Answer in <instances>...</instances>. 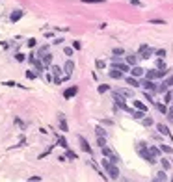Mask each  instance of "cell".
Masks as SVG:
<instances>
[{
  "mask_svg": "<svg viewBox=\"0 0 173 182\" xmlns=\"http://www.w3.org/2000/svg\"><path fill=\"white\" fill-rule=\"evenodd\" d=\"M149 23L151 24H166V20H162V19H151Z\"/></svg>",
  "mask_w": 173,
  "mask_h": 182,
  "instance_id": "7bdbcfd3",
  "label": "cell"
},
{
  "mask_svg": "<svg viewBox=\"0 0 173 182\" xmlns=\"http://www.w3.org/2000/svg\"><path fill=\"white\" fill-rule=\"evenodd\" d=\"M142 124H143V127H153V124H155V121H153V117H149V115H145L143 119H142Z\"/></svg>",
  "mask_w": 173,
  "mask_h": 182,
  "instance_id": "7402d4cb",
  "label": "cell"
},
{
  "mask_svg": "<svg viewBox=\"0 0 173 182\" xmlns=\"http://www.w3.org/2000/svg\"><path fill=\"white\" fill-rule=\"evenodd\" d=\"M84 4H102V2H106V0H82Z\"/></svg>",
  "mask_w": 173,
  "mask_h": 182,
  "instance_id": "b9f144b4",
  "label": "cell"
},
{
  "mask_svg": "<svg viewBox=\"0 0 173 182\" xmlns=\"http://www.w3.org/2000/svg\"><path fill=\"white\" fill-rule=\"evenodd\" d=\"M125 82L128 84V86H132V87H140V86H142V84H140V80H138L136 76H132V74H130V76H127V78H125Z\"/></svg>",
  "mask_w": 173,
  "mask_h": 182,
  "instance_id": "e0dca14e",
  "label": "cell"
},
{
  "mask_svg": "<svg viewBox=\"0 0 173 182\" xmlns=\"http://www.w3.org/2000/svg\"><path fill=\"white\" fill-rule=\"evenodd\" d=\"M153 106H156V110L160 111V114L168 115V104H166V102H156V100H155V104H153Z\"/></svg>",
  "mask_w": 173,
  "mask_h": 182,
  "instance_id": "d6986e66",
  "label": "cell"
},
{
  "mask_svg": "<svg viewBox=\"0 0 173 182\" xmlns=\"http://www.w3.org/2000/svg\"><path fill=\"white\" fill-rule=\"evenodd\" d=\"M15 123L19 124V127H20V128H26V124H24L23 121H20V119H19V117H15Z\"/></svg>",
  "mask_w": 173,
  "mask_h": 182,
  "instance_id": "7dc6e473",
  "label": "cell"
},
{
  "mask_svg": "<svg viewBox=\"0 0 173 182\" xmlns=\"http://www.w3.org/2000/svg\"><path fill=\"white\" fill-rule=\"evenodd\" d=\"M102 124H106V127H112V124H114V123H112V121H110V119H106V121H102Z\"/></svg>",
  "mask_w": 173,
  "mask_h": 182,
  "instance_id": "f907efd6",
  "label": "cell"
},
{
  "mask_svg": "<svg viewBox=\"0 0 173 182\" xmlns=\"http://www.w3.org/2000/svg\"><path fill=\"white\" fill-rule=\"evenodd\" d=\"M52 43H54V45H61V43H64V39H61V37H56Z\"/></svg>",
  "mask_w": 173,
  "mask_h": 182,
  "instance_id": "681fc988",
  "label": "cell"
},
{
  "mask_svg": "<svg viewBox=\"0 0 173 182\" xmlns=\"http://www.w3.org/2000/svg\"><path fill=\"white\" fill-rule=\"evenodd\" d=\"M156 130H158V134H160V136H166V138H169V141H171V145H173V138H171V132H169V128L166 127V124L158 123V124H156Z\"/></svg>",
  "mask_w": 173,
  "mask_h": 182,
  "instance_id": "52a82bcc",
  "label": "cell"
},
{
  "mask_svg": "<svg viewBox=\"0 0 173 182\" xmlns=\"http://www.w3.org/2000/svg\"><path fill=\"white\" fill-rule=\"evenodd\" d=\"M108 76H110V78H114V80H121L123 78V71H119L117 67H112L108 71Z\"/></svg>",
  "mask_w": 173,
  "mask_h": 182,
  "instance_id": "8fae6325",
  "label": "cell"
},
{
  "mask_svg": "<svg viewBox=\"0 0 173 182\" xmlns=\"http://www.w3.org/2000/svg\"><path fill=\"white\" fill-rule=\"evenodd\" d=\"M97 145H99V147H104V145H106V136H97Z\"/></svg>",
  "mask_w": 173,
  "mask_h": 182,
  "instance_id": "f1b7e54d",
  "label": "cell"
},
{
  "mask_svg": "<svg viewBox=\"0 0 173 182\" xmlns=\"http://www.w3.org/2000/svg\"><path fill=\"white\" fill-rule=\"evenodd\" d=\"M128 114H130V117H132V119H140V121L145 117V111H142V110H136V108H134V110H130Z\"/></svg>",
  "mask_w": 173,
  "mask_h": 182,
  "instance_id": "ac0fdd59",
  "label": "cell"
},
{
  "mask_svg": "<svg viewBox=\"0 0 173 182\" xmlns=\"http://www.w3.org/2000/svg\"><path fill=\"white\" fill-rule=\"evenodd\" d=\"M101 152H102V156H106L108 160H112L114 164H119V162H121V158L117 156L115 152L110 149V147H106V145H104V147H101Z\"/></svg>",
  "mask_w": 173,
  "mask_h": 182,
  "instance_id": "5b68a950",
  "label": "cell"
},
{
  "mask_svg": "<svg viewBox=\"0 0 173 182\" xmlns=\"http://www.w3.org/2000/svg\"><path fill=\"white\" fill-rule=\"evenodd\" d=\"M28 180H32V182H39V180H43L41 177H37V175H34V177H30Z\"/></svg>",
  "mask_w": 173,
  "mask_h": 182,
  "instance_id": "c3c4849f",
  "label": "cell"
},
{
  "mask_svg": "<svg viewBox=\"0 0 173 182\" xmlns=\"http://www.w3.org/2000/svg\"><path fill=\"white\" fill-rule=\"evenodd\" d=\"M155 52L156 50H155L153 47H149V45H145V43L138 47V56H140V60H149Z\"/></svg>",
  "mask_w": 173,
  "mask_h": 182,
  "instance_id": "3957f363",
  "label": "cell"
},
{
  "mask_svg": "<svg viewBox=\"0 0 173 182\" xmlns=\"http://www.w3.org/2000/svg\"><path fill=\"white\" fill-rule=\"evenodd\" d=\"M158 147H160V151L162 152H166V154H171V152H173V147H169V145H158Z\"/></svg>",
  "mask_w": 173,
  "mask_h": 182,
  "instance_id": "83f0119b",
  "label": "cell"
},
{
  "mask_svg": "<svg viewBox=\"0 0 173 182\" xmlns=\"http://www.w3.org/2000/svg\"><path fill=\"white\" fill-rule=\"evenodd\" d=\"M52 60H54V56H52L50 52H45L43 56H41V61H43V65H45L47 69H50V65H52Z\"/></svg>",
  "mask_w": 173,
  "mask_h": 182,
  "instance_id": "30bf717a",
  "label": "cell"
},
{
  "mask_svg": "<svg viewBox=\"0 0 173 182\" xmlns=\"http://www.w3.org/2000/svg\"><path fill=\"white\" fill-rule=\"evenodd\" d=\"M106 91H110V86H106V84H101V86H99V93L102 95V93H106Z\"/></svg>",
  "mask_w": 173,
  "mask_h": 182,
  "instance_id": "d590c367",
  "label": "cell"
},
{
  "mask_svg": "<svg viewBox=\"0 0 173 182\" xmlns=\"http://www.w3.org/2000/svg\"><path fill=\"white\" fill-rule=\"evenodd\" d=\"M65 158H69V160H77V154H74L73 151H69V149H67V152H65Z\"/></svg>",
  "mask_w": 173,
  "mask_h": 182,
  "instance_id": "f35d334b",
  "label": "cell"
},
{
  "mask_svg": "<svg viewBox=\"0 0 173 182\" xmlns=\"http://www.w3.org/2000/svg\"><path fill=\"white\" fill-rule=\"evenodd\" d=\"M36 45H37V41L34 39V37H30L28 41H26V47H28V48H32V47H36Z\"/></svg>",
  "mask_w": 173,
  "mask_h": 182,
  "instance_id": "74e56055",
  "label": "cell"
},
{
  "mask_svg": "<svg viewBox=\"0 0 173 182\" xmlns=\"http://www.w3.org/2000/svg\"><path fill=\"white\" fill-rule=\"evenodd\" d=\"M95 134H97V136H106V130L102 128V127H97V128H95Z\"/></svg>",
  "mask_w": 173,
  "mask_h": 182,
  "instance_id": "8d00e7d4",
  "label": "cell"
},
{
  "mask_svg": "<svg viewBox=\"0 0 173 182\" xmlns=\"http://www.w3.org/2000/svg\"><path fill=\"white\" fill-rule=\"evenodd\" d=\"M156 69H166V63H164V58H158V61H156Z\"/></svg>",
  "mask_w": 173,
  "mask_h": 182,
  "instance_id": "60d3db41",
  "label": "cell"
},
{
  "mask_svg": "<svg viewBox=\"0 0 173 182\" xmlns=\"http://www.w3.org/2000/svg\"><path fill=\"white\" fill-rule=\"evenodd\" d=\"M142 87H143L145 91H151V93H156V89H158V86L155 84V80H149V78H145V80L142 82Z\"/></svg>",
  "mask_w": 173,
  "mask_h": 182,
  "instance_id": "8992f818",
  "label": "cell"
},
{
  "mask_svg": "<svg viewBox=\"0 0 173 182\" xmlns=\"http://www.w3.org/2000/svg\"><path fill=\"white\" fill-rule=\"evenodd\" d=\"M171 100H173V91H169V89H168V91L164 93V102H166V104H169Z\"/></svg>",
  "mask_w": 173,
  "mask_h": 182,
  "instance_id": "d4e9b609",
  "label": "cell"
},
{
  "mask_svg": "<svg viewBox=\"0 0 173 182\" xmlns=\"http://www.w3.org/2000/svg\"><path fill=\"white\" fill-rule=\"evenodd\" d=\"M136 152H138V154H140V156H142V158H143L147 164H156V160H158L156 156H153V154H151L149 145L145 143V141H140V143L136 145Z\"/></svg>",
  "mask_w": 173,
  "mask_h": 182,
  "instance_id": "7a4b0ae2",
  "label": "cell"
},
{
  "mask_svg": "<svg viewBox=\"0 0 173 182\" xmlns=\"http://www.w3.org/2000/svg\"><path fill=\"white\" fill-rule=\"evenodd\" d=\"M15 60H17V61H24L26 58H24V54H20V52H19V54H15Z\"/></svg>",
  "mask_w": 173,
  "mask_h": 182,
  "instance_id": "bcb514c9",
  "label": "cell"
},
{
  "mask_svg": "<svg viewBox=\"0 0 173 182\" xmlns=\"http://www.w3.org/2000/svg\"><path fill=\"white\" fill-rule=\"evenodd\" d=\"M58 124H60V130H61V132H67V130H69L67 121H65V115H64V114H60V115H58Z\"/></svg>",
  "mask_w": 173,
  "mask_h": 182,
  "instance_id": "9a60e30c",
  "label": "cell"
},
{
  "mask_svg": "<svg viewBox=\"0 0 173 182\" xmlns=\"http://www.w3.org/2000/svg\"><path fill=\"white\" fill-rule=\"evenodd\" d=\"M155 54L158 56V58H166V50H164V48H158V50H156Z\"/></svg>",
  "mask_w": 173,
  "mask_h": 182,
  "instance_id": "ee69618b",
  "label": "cell"
},
{
  "mask_svg": "<svg viewBox=\"0 0 173 182\" xmlns=\"http://www.w3.org/2000/svg\"><path fill=\"white\" fill-rule=\"evenodd\" d=\"M64 71H65L67 76H71V74H73V71H74V61H73V60H67V61H65Z\"/></svg>",
  "mask_w": 173,
  "mask_h": 182,
  "instance_id": "5bb4252c",
  "label": "cell"
},
{
  "mask_svg": "<svg viewBox=\"0 0 173 182\" xmlns=\"http://www.w3.org/2000/svg\"><path fill=\"white\" fill-rule=\"evenodd\" d=\"M77 93H78V87H77V86H71V87H67V89L64 91V99H73Z\"/></svg>",
  "mask_w": 173,
  "mask_h": 182,
  "instance_id": "7c38bea8",
  "label": "cell"
},
{
  "mask_svg": "<svg viewBox=\"0 0 173 182\" xmlns=\"http://www.w3.org/2000/svg\"><path fill=\"white\" fill-rule=\"evenodd\" d=\"M95 67H97V69H106V61H104V60H97V61H95Z\"/></svg>",
  "mask_w": 173,
  "mask_h": 182,
  "instance_id": "d6a6232c",
  "label": "cell"
},
{
  "mask_svg": "<svg viewBox=\"0 0 173 182\" xmlns=\"http://www.w3.org/2000/svg\"><path fill=\"white\" fill-rule=\"evenodd\" d=\"M37 76V73L34 71V69H30V71H26V78H30V80H34Z\"/></svg>",
  "mask_w": 173,
  "mask_h": 182,
  "instance_id": "e575fe53",
  "label": "cell"
},
{
  "mask_svg": "<svg viewBox=\"0 0 173 182\" xmlns=\"http://www.w3.org/2000/svg\"><path fill=\"white\" fill-rule=\"evenodd\" d=\"M78 143H80V147H82V151L84 152H88V154H91V147H89V143H88V139L84 138V136H78Z\"/></svg>",
  "mask_w": 173,
  "mask_h": 182,
  "instance_id": "ba28073f",
  "label": "cell"
},
{
  "mask_svg": "<svg viewBox=\"0 0 173 182\" xmlns=\"http://www.w3.org/2000/svg\"><path fill=\"white\" fill-rule=\"evenodd\" d=\"M134 108L136 110H142V111H147V106H145L142 100H134Z\"/></svg>",
  "mask_w": 173,
  "mask_h": 182,
  "instance_id": "484cf974",
  "label": "cell"
},
{
  "mask_svg": "<svg viewBox=\"0 0 173 182\" xmlns=\"http://www.w3.org/2000/svg\"><path fill=\"white\" fill-rule=\"evenodd\" d=\"M112 52H114V56H125V48H121V47H115Z\"/></svg>",
  "mask_w": 173,
  "mask_h": 182,
  "instance_id": "f546056e",
  "label": "cell"
},
{
  "mask_svg": "<svg viewBox=\"0 0 173 182\" xmlns=\"http://www.w3.org/2000/svg\"><path fill=\"white\" fill-rule=\"evenodd\" d=\"M4 86H8V87H26V86H20V84H17V82H4Z\"/></svg>",
  "mask_w": 173,
  "mask_h": 182,
  "instance_id": "836d02e7",
  "label": "cell"
},
{
  "mask_svg": "<svg viewBox=\"0 0 173 182\" xmlns=\"http://www.w3.org/2000/svg\"><path fill=\"white\" fill-rule=\"evenodd\" d=\"M138 60H140V56L138 54H128V56H125V61L132 67V65H138Z\"/></svg>",
  "mask_w": 173,
  "mask_h": 182,
  "instance_id": "2e32d148",
  "label": "cell"
},
{
  "mask_svg": "<svg viewBox=\"0 0 173 182\" xmlns=\"http://www.w3.org/2000/svg\"><path fill=\"white\" fill-rule=\"evenodd\" d=\"M160 164H162V169H166V171L171 169V162H169L168 158H160Z\"/></svg>",
  "mask_w": 173,
  "mask_h": 182,
  "instance_id": "cb8c5ba5",
  "label": "cell"
},
{
  "mask_svg": "<svg viewBox=\"0 0 173 182\" xmlns=\"http://www.w3.org/2000/svg\"><path fill=\"white\" fill-rule=\"evenodd\" d=\"M23 17H24V11H23V9H15V11L9 15V20H11V23H17V20H20Z\"/></svg>",
  "mask_w": 173,
  "mask_h": 182,
  "instance_id": "4fadbf2b",
  "label": "cell"
},
{
  "mask_svg": "<svg viewBox=\"0 0 173 182\" xmlns=\"http://www.w3.org/2000/svg\"><path fill=\"white\" fill-rule=\"evenodd\" d=\"M171 180H173V177H171Z\"/></svg>",
  "mask_w": 173,
  "mask_h": 182,
  "instance_id": "816d5d0a",
  "label": "cell"
},
{
  "mask_svg": "<svg viewBox=\"0 0 173 182\" xmlns=\"http://www.w3.org/2000/svg\"><path fill=\"white\" fill-rule=\"evenodd\" d=\"M130 74L136 76V78H142V76L145 74V69L140 67V65H132V67H130Z\"/></svg>",
  "mask_w": 173,
  "mask_h": 182,
  "instance_id": "9c48e42d",
  "label": "cell"
},
{
  "mask_svg": "<svg viewBox=\"0 0 173 182\" xmlns=\"http://www.w3.org/2000/svg\"><path fill=\"white\" fill-rule=\"evenodd\" d=\"M112 97H114V102H115V106L119 108V110L130 111V108L127 106V102H125V99H127V97H123L121 93H117V91H114V93H112Z\"/></svg>",
  "mask_w": 173,
  "mask_h": 182,
  "instance_id": "277c9868",
  "label": "cell"
},
{
  "mask_svg": "<svg viewBox=\"0 0 173 182\" xmlns=\"http://www.w3.org/2000/svg\"><path fill=\"white\" fill-rule=\"evenodd\" d=\"M155 182H160V180H168V175H166V169H162V171H158L156 175H155V178H153Z\"/></svg>",
  "mask_w": 173,
  "mask_h": 182,
  "instance_id": "ffe728a7",
  "label": "cell"
},
{
  "mask_svg": "<svg viewBox=\"0 0 173 182\" xmlns=\"http://www.w3.org/2000/svg\"><path fill=\"white\" fill-rule=\"evenodd\" d=\"M145 99H147V102H151V104H155V100H153V95H151V91H145Z\"/></svg>",
  "mask_w": 173,
  "mask_h": 182,
  "instance_id": "ab89813d",
  "label": "cell"
},
{
  "mask_svg": "<svg viewBox=\"0 0 173 182\" xmlns=\"http://www.w3.org/2000/svg\"><path fill=\"white\" fill-rule=\"evenodd\" d=\"M101 165H102V169L108 173V177L112 178V180H117V178H119V167H117V164H114L112 160H108L106 156H102Z\"/></svg>",
  "mask_w": 173,
  "mask_h": 182,
  "instance_id": "6da1fadb",
  "label": "cell"
},
{
  "mask_svg": "<svg viewBox=\"0 0 173 182\" xmlns=\"http://www.w3.org/2000/svg\"><path fill=\"white\" fill-rule=\"evenodd\" d=\"M58 145L64 147V149H69V143H67V139L64 136H58Z\"/></svg>",
  "mask_w": 173,
  "mask_h": 182,
  "instance_id": "4316f807",
  "label": "cell"
},
{
  "mask_svg": "<svg viewBox=\"0 0 173 182\" xmlns=\"http://www.w3.org/2000/svg\"><path fill=\"white\" fill-rule=\"evenodd\" d=\"M73 48H74V50H80V48H82V43H80V41H73Z\"/></svg>",
  "mask_w": 173,
  "mask_h": 182,
  "instance_id": "f6af8a7d",
  "label": "cell"
},
{
  "mask_svg": "<svg viewBox=\"0 0 173 182\" xmlns=\"http://www.w3.org/2000/svg\"><path fill=\"white\" fill-rule=\"evenodd\" d=\"M117 93H121L123 97H134V91H130V89H127V87H121V89H117Z\"/></svg>",
  "mask_w": 173,
  "mask_h": 182,
  "instance_id": "603a6c76",
  "label": "cell"
},
{
  "mask_svg": "<svg viewBox=\"0 0 173 182\" xmlns=\"http://www.w3.org/2000/svg\"><path fill=\"white\" fill-rule=\"evenodd\" d=\"M64 54L67 56V58H71V56L74 54V48H73V47H65V48H64Z\"/></svg>",
  "mask_w": 173,
  "mask_h": 182,
  "instance_id": "4dcf8cb0",
  "label": "cell"
},
{
  "mask_svg": "<svg viewBox=\"0 0 173 182\" xmlns=\"http://www.w3.org/2000/svg\"><path fill=\"white\" fill-rule=\"evenodd\" d=\"M149 151H151V154L156 156V158H160V154H162L160 147H156V145H149Z\"/></svg>",
  "mask_w": 173,
  "mask_h": 182,
  "instance_id": "44dd1931",
  "label": "cell"
},
{
  "mask_svg": "<svg viewBox=\"0 0 173 182\" xmlns=\"http://www.w3.org/2000/svg\"><path fill=\"white\" fill-rule=\"evenodd\" d=\"M164 84H166V86H168V87H173V73H171L169 76H166V80H164Z\"/></svg>",
  "mask_w": 173,
  "mask_h": 182,
  "instance_id": "1f68e13d",
  "label": "cell"
}]
</instances>
